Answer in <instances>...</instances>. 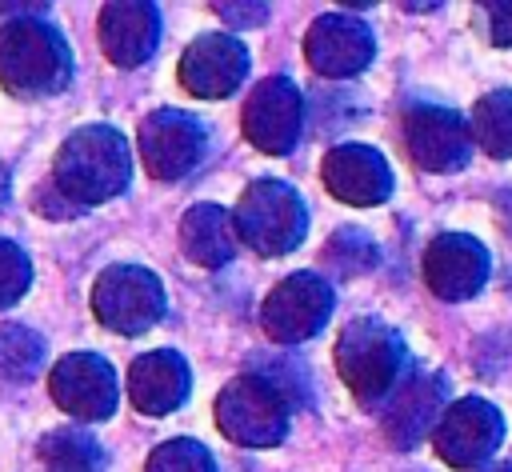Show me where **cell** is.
<instances>
[{
	"label": "cell",
	"mask_w": 512,
	"mask_h": 472,
	"mask_svg": "<svg viewBox=\"0 0 512 472\" xmlns=\"http://www.w3.org/2000/svg\"><path fill=\"white\" fill-rule=\"evenodd\" d=\"M128 176L132 148L112 124H84L56 152V188L76 212L120 196L128 188Z\"/></svg>",
	"instance_id": "1"
},
{
	"label": "cell",
	"mask_w": 512,
	"mask_h": 472,
	"mask_svg": "<svg viewBox=\"0 0 512 472\" xmlns=\"http://www.w3.org/2000/svg\"><path fill=\"white\" fill-rule=\"evenodd\" d=\"M72 76V52L64 36L36 16H20L0 28V84L16 96H52Z\"/></svg>",
	"instance_id": "2"
},
{
	"label": "cell",
	"mask_w": 512,
	"mask_h": 472,
	"mask_svg": "<svg viewBox=\"0 0 512 472\" xmlns=\"http://www.w3.org/2000/svg\"><path fill=\"white\" fill-rule=\"evenodd\" d=\"M232 224H236V240H244L252 252L284 256L300 244V236L308 228V212L292 184L256 180L244 188V196L232 212Z\"/></svg>",
	"instance_id": "3"
},
{
	"label": "cell",
	"mask_w": 512,
	"mask_h": 472,
	"mask_svg": "<svg viewBox=\"0 0 512 472\" xmlns=\"http://www.w3.org/2000/svg\"><path fill=\"white\" fill-rule=\"evenodd\" d=\"M220 432L244 448H272L288 432V400L256 372L228 380L216 396Z\"/></svg>",
	"instance_id": "4"
},
{
	"label": "cell",
	"mask_w": 512,
	"mask_h": 472,
	"mask_svg": "<svg viewBox=\"0 0 512 472\" xmlns=\"http://www.w3.org/2000/svg\"><path fill=\"white\" fill-rule=\"evenodd\" d=\"M92 312L104 328L140 336L164 316V284L148 268L136 264H112L100 272L92 288Z\"/></svg>",
	"instance_id": "5"
},
{
	"label": "cell",
	"mask_w": 512,
	"mask_h": 472,
	"mask_svg": "<svg viewBox=\"0 0 512 472\" xmlns=\"http://www.w3.org/2000/svg\"><path fill=\"white\" fill-rule=\"evenodd\" d=\"M396 360H400V344L396 336L376 324V320H356L348 324V332L340 336L336 344V364H340V376L352 384V392L372 404L376 396H384L392 372H396Z\"/></svg>",
	"instance_id": "6"
},
{
	"label": "cell",
	"mask_w": 512,
	"mask_h": 472,
	"mask_svg": "<svg viewBox=\"0 0 512 472\" xmlns=\"http://www.w3.org/2000/svg\"><path fill=\"white\" fill-rule=\"evenodd\" d=\"M328 312H332L328 284L316 272H296L268 292L260 320H264L268 336H276L280 344H296V340H308L312 332H320Z\"/></svg>",
	"instance_id": "7"
},
{
	"label": "cell",
	"mask_w": 512,
	"mask_h": 472,
	"mask_svg": "<svg viewBox=\"0 0 512 472\" xmlns=\"http://www.w3.org/2000/svg\"><path fill=\"white\" fill-rule=\"evenodd\" d=\"M204 124L188 112L160 108L140 124V156L156 180H180L204 156Z\"/></svg>",
	"instance_id": "8"
},
{
	"label": "cell",
	"mask_w": 512,
	"mask_h": 472,
	"mask_svg": "<svg viewBox=\"0 0 512 472\" xmlns=\"http://www.w3.org/2000/svg\"><path fill=\"white\" fill-rule=\"evenodd\" d=\"M300 124H304V108L288 76H264L244 100V136L260 152H272V156L288 152L300 140Z\"/></svg>",
	"instance_id": "9"
},
{
	"label": "cell",
	"mask_w": 512,
	"mask_h": 472,
	"mask_svg": "<svg viewBox=\"0 0 512 472\" xmlns=\"http://www.w3.org/2000/svg\"><path fill=\"white\" fill-rule=\"evenodd\" d=\"M52 400L76 420H108L116 412V372L96 352H72L52 368Z\"/></svg>",
	"instance_id": "10"
},
{
	"label": "cell",
	"mask_w": 512,
	"mask_h": 472,
	"mask_svg": "<svg viewBox=\"0 0 512 472\" xmlns=\"http://www.w3.org/2000/svg\"><path fill=\"white\" fill-rule=\"evenodd\" d=\"M244 76H248V48L224 32L200 36L180 56V84L200 100H220L236 92Z\"/></svg>",
	"instance_id": "11"
},
{
	"label": "cell",
	"mask_w": 512,
	"mask_h": 472,
	"mask_svg": "<svg viewBox=\"0 0 512 472\" xmlns=\"http://www.w3.org/2000/svg\"><path fill=\"white\" fill-rule=\"evenodd\" d=\"M188 384H192V372H188L184 356L172 348L144 352L128 368V400L144 416H168L172 408H180L188 396Z\"/></svg>",
	"instance_id": "12"
},
{
	"label": "cell",
	"mask_w": 512,
	"mask_h": 472,
	"mask_svg": "<svg viewBox=\"0 0 512 472\" xmlns=\"http://www.w3.org/2000/svg\"><path fill=\"white\" fill-rule=\"evenodd\" d=\"M100 40L112 64L136 68L160 44V8L156 4H104Z\"/></svg>",
	"instance_id": "13"
},
{
	"label": "cell",
	"mask_w": 512,
	"mask_h": 472,
	"mask_svg": "<svg viewBox=\"0 0 512 472\" xmlns=\"http://www.w3.org/2000/svg\"><path fill=\"white\" fill-rule=\"evenodd\" d=\"M304 52H308V64L316 72H324V76H348V72H356V68L368 64L372 36L352 16H324V20H316L308 28Z\"/></svg>",
	"instance_id": "14"
},
{
	"label": "cell",
	"mask_w": 512,
	"mask_h": 472,
	"mask_svg": "<svg viewBox=\"0 0 512 472\" xmlns=\"http://www.w3.org/2000/svg\"><path fill=\"white\" fill-rule=\"evenodd\" d=\"M324 180L340 200L352 204H376L388 192V164L360 144H340L324 160Z\"/></svg>",
	"instance_id": "15"
},
{
	"label": "cell",
	"mask_w": 512,
	"mask_h": 472,
	"mask_svg": "<svg viewBox=\"0 0 512 472\" xmlns=\"http://www.w3.org/2000/svg\"><path fill=\"white\" fill-rule=\"evenodd\" d=\"M180 248L200 268H224L236 256V224L220 204H196L180 220Z\"/></svg>",
	"instance_id": "16"
},
{
	"label": "cell",
	"mask_w": 512,
	"mask_h": 472,
	"mask_svg": "<svg viewBox=\"0 0 512 472\" xmlns=\"http://www.w3.org/2000/svg\"><path fill=\"white\" fill-rule=\"evenodd\" d=\"M44 472H104V448L84 428H56L40 440Z\"/></svg>",
	"instance_id": "17"
},
{
	"label": "cell",
	"mask_w": 512,
	"mask_h": 472,
	"mask_svg": "<svg viewBox=\"0 0 512 472\" xmlns=\"http://www.w3.org/2000/svg\"><path fill=\"white\" fill-rule=\"evenodd\" d=\"M44 364V340L24 324H0V380L28 384Z\"/></svg>",
	"instance_id": "18"
},
{
	"label": "cell",
	"mask_w": 512,
	"mask_h": 472,
	"mask_svg": "<svg viewBox=\"0 0 512 472\" xmlns=\"http://www.w3.org/2000/svg\"><path fill=\"white\" fill-rule=\"evenodd\" d=\"M144 472H216V460L196 440H168L148 456Z\"/></svg>",
	"instance_id": "19"
},
{
	"label": "cell",
	"mask_w": 512,
	"mask_h": 472,
	"mask_svg": "<svg viewBox=\"0 0 512 472\" xmlns=\"http://www.w3.org/2000/svg\"><path fill=\"white\" fill-rule=\"evenodd\" d=\"M28 284H32V260L24 256L20 244L0 236V308L16 304L28 292Z\"/></svg>",
	"instance_id": "20"
},
{
	"label": "cell",
	"mask_w": 512,
	"mask_h": 472,
	"mask_svg": "<svg viewBox=\"0 0 512 472\" xmlns=\"http://www.w3.org/2000/svg\"><path fill=\"white\" fill-rule=\"evenodd\" d=\"M356 248H368L360 232H336V240L328 244V260H332V264H340V272H360Z\"/></svg>",
	"instance_id": "21"
},
{
	"label": "cell",
	"mask_w": 512,
	"mask_h": 472,
	"mask_svg": "<svg viewBox=\"0 0 512 472\" xmlns=\"http://www.w3.org/2000/svg\"><path fill=\"white\" fill-rule=\"evenodd\" d=\"M216 12L228 24H264L268 20V4H216Z\"/></svg>",
	"instance_id": "22"
},
{
	"label": "cell",
	"mask_w": 512,
	"mask_h": 472,
	"mask_svg": "<svg viewBox=\"0 0 512 472\" xmlns=\"http://www.w3.org/2000/svg\"><path fill=\"white\" fill-rule=\"evenodd\" d=\"M8 204V168L0 164V208Z\"/></svg>",
	"instance_id": "23"
}]
</instances>
